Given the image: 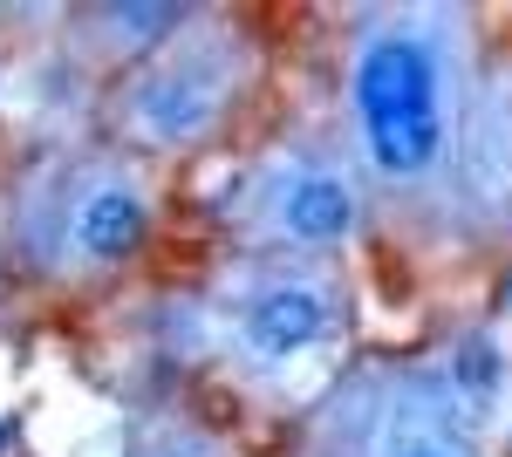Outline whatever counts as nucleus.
<instances>
[{
	"mask_svg": "<svg viewBox=\"0 0 512 457\" xmlns=\"http://www.w3.org/2000/svg\"><path fill=\"white\" fill-rule=\"evenodd\" d=\"M478 82L485 28L465 0H383L349 14L335 55V144L369 185L376 219H451Z\"/></svg>",
	"mask_w": 512,
	"mask_h": 457,
	"instance_id": "f257e3e1",
	"label": "nucleus"
},
{
	"mask_svg": "<svg viewBox=\"0 0 512 457\" xmlns=\"http://www.w3.org/2000/svg\"><path fill=\"white\" fill-rule=\"evenodd\" d=\"M7 260L48 294H103L164 232V171L110 137L35 157L0 198Z\"/></svg>",
	"mask_w": 512,
	"mask_h": 457,
	"instance_id": "f03ea898",
	"label": "nucleus"
},
{
	"mask_svg": "<svg viewBox=\"0 0 512 457\" xmlns=\"http://www.w3.org/2000/svg\"><path fill=\"white\" fill-rule=\"evenodd\" d=\"M267 82V41L233 7H192L171 35L103 89V137L144 164H185V157L226 144L246 103Z\"/></svg>",
	"mask_w": 512,
	"mask_h": 457,
	"instance_id": "7ed1b4c3",
	"label": "nucleus"
},
{
	"mask_svg": "<svg viewBox=\"0 0 512 457\" xmlns=\"http://www.w3.org/2000/svg\"><path fill=\"white\" fill-rule=\"evenodd\" d=\"M192 355L239 382H280L308 362H335L355 335V280L342 260H253L233 253L192 307Z\"/></svg>",
	"mask_w": 512,
	"mask_h": 457,
	"instance_id": "20e7f679",
	"label": "nucleus"
},
{
	"mask_svg": "<svg viewBox=\"0 0 512 457\" xmlns=\"http://www.w3.org/2000/svg\"><path fill=\"white\" fill-rule=\"evenodd\" d=\"M219 226L253 260H342L376 232V198L355 178L335 130L274 137L233 178Z\"/></svg>",
	"mask_w": 512,
	"mask_h": 457,
	"instance_id": "39448f33",
	"label": "nucleus"
},
{
	"mask_svg": "<svg viewBox=\"0 0 512 457\" xmlns=\"http://www.w3.org/2000/svg\"><path fill=\"white\" fill-rule=\"evenodd\" d=\"M301 457H499L458 410L431 355L355 362L301 423Z\"/></svg>",
	"mask_w": 512,
	"mask_h": 457,
	"instance_id": "423d86ee",
	"label": "nucleus"
},
{
	"mask_svg": "<svg viewBox=\"0 0 512 457\" xmlns=\"http://www.w3.org/2000/svg\"><path fill=\"white\" fill-rule=\"evenodd\" d=\"M424 355H431V369L444 376V389L458 396V410L478 423V437L499 451L506 444V423H512V348H506V335L492 321H458Z\"/></svg>",
	"mask_w": 512,
	"mask_h": 457,
	"instance_id": "0eeeda50",
	"label": "nucleus"
},
{
	"mask_svg": "<svg viewBox=\"0 0 512 457\" xmlns=\"http://www.w3.org/2000/svg\"><path fill=\"white\" fill-rule=\"evenodd\" d=\"M192 7L185 0H117V7H82L69 14V55H76L89 76L117 82L130 76L151 48H158Z\"/></svg>",
	"mask_w": 512,
	"mask_h": 457,
	"instance_id": "6e6552de",
	"label": "nucleus"
},
{
	"mask_svg": "<svg viewBox=\"0 0 512 457\" xmlns=\"http://www.w3.org/2000/svg\"><path fill=\"white\" fill-rule=\"evenodd\" d=\"M123 457H246V451H239L219 423H205L198 410L158 403V410H137V417H130Z\"/></svg>",
	"mask_w": 512,
	"mask_h": 457,
	"instance_id": "1a4fd4ad",
	"label": "nucleus"
},
{
	"mask_svg": "<svg viewBox=\"0 0 512 457\" xmlns=\"http://www.w3.org/2000/svg\"><path fill=\"white\" fill-rule=\"evenodd\" d=\"M14 444H21V410L0 403V457H14Z\"/></svg>",
	"mask_w": 512,
	"mask_h": 457,
	"instance_id": "9d476101",
	"label": "nucleus"
},
{
	"mask_svg": "<svg viewBox=\"0 0 512 457\" xmlns=\"http://www.w3.org/2000/svg\"><path fill=\"white\" fill-rule=\"evenodd\" d=\"M0 267H7V226H0Z\"/></svg>",
	"mask_w": 512,
	"mask_h": 457,
	"instance_id": "9b49d317",
	"label": "nucleus"
},
{
	"mask_svg": "<svg viewBox=\"0 0 512 457\" xmlns=\"http://www.w3.org/2000/svg\"><path fill=\"white\" fill-rule=\"evenodd\" d=\"M0 28H7V7H0Z\"/></svg>",
	"mask_w": 512,
	"mask_h": 457,
	"instance_id": "f8f14e48",
	"label": "nucleus"
}]
</instances>
